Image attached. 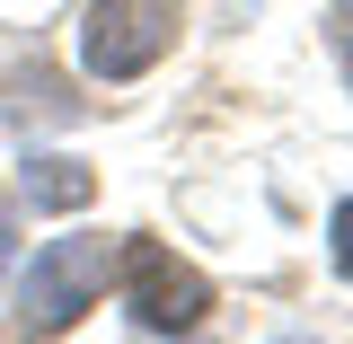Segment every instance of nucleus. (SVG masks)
Here are the masks:
<instances>
[{"instance_id":"obj_1","label":"nucleus","mask_w":353,"mask_h":344,"mask_svg":"<svg viewBox=\"0 0 353 344\" xmlns=\"http://www.w3.org/2000/svg\"><path fill=\"white\" fill-rule=\"evenodd\" d=\"M106 274H115V239H97V230H71V239H44L36 256L9 274V318H18V336H62V327H80L97 292H106Z\"/></svg>"},{"instance_id":"obj_2","label":"nucleus","mask_w":353,"mask_h":344,"mask_svg":"<svg viewBox=\"0 0 353 344\" xmlns=\"http://www.w3.org/2000/svg\"><path fill=\"white\" fill-rule=\"evenodd\" d=\"M176 27H185V0H88L80 9V71L124 88L176 53Z\"/></svg>"},{"instance_id":"obj_3","label":"nucleus","mask_w":353,"mask_h":344,"mask_svg":"<svg viewBox=\"0 0 353 344\" xmlns=\"http://www.w3.org/2000/svg\"><path fill=\"white\" fill-rule=\"evenodd\" d=\"M115 292H124V309L150 336H194L212 318V274L185 265L168 239H124L115 247Z\"/></svg>"},{"instance_id":"obj_4","label":"nucleus","mask_w":353,"mask_h":344,"mask_svg":"<svg viewBox=\"0 0 353 344\" xmlns=\"http://www.w3.org/2000/svg\"><path fill=\"white\" fill-rule=\"evenodd\" d=\"M88 194H97V168L71 159V150H27V168H18V203L27 212H80Z\"/></svg>"},{"instance_id":"obj_5","label":"nucleus","mask_w":353,"mask_h":344,"mask_svg":"<svg viewBox=\"0 0 353 344\" xmlns=\"http://www.w3.org/2000/svg\"><path fill=\"white\" fill-rule=\"evenodd\" d=\"M327 256H336V274L353 283V194L336 203V212H327Z\"/></svg>"},{"instance_id":"obj_6","label":"nucleus","mask_w":353,"mask_h":344,"mask_svg":"<svg viewBox=\"0 0 353 344\" xmlns=\"http://www.w3.org/2000/svg\"><path fill=\"white\" fill-rule=\"evenodd\" d=\"M327 44H336V62H345V80H353V0L327 9Z\"/></svg>"},{"instance_id":"obj_7","label":"nucleus","mask_w":353,"mask_h":344,"mask_svg":"<svg viewBox=\"0 0 353 344\" xmlns=\"http://www.w3.org/2000/svg\"><path fill=\"white\" fill-rule=\"evenodd\" d=\"M9 265H18V221H9V203H0V292H9Z\"/></svg>"},{"instance_id":"obj_8","label":"nucleus","mask_w":353,"mask_h":344,"mask_svg":"<svg viewBox=\"0 0 353 344\" xmlns=\"http://www.w3.org/2000/svg\"><path fill=\"white\" fill-rule=\"evenodd\" d=\"M274 344H318V336H274Z\"/></svg>"}]
</instances>
